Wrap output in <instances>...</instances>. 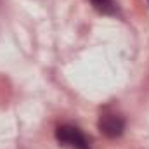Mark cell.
Masks as SVG:
<instances>
[{"instance_id":"cell-3","label":"cell","mask_w":149,"mask_h":149,"mask_svg":"<svg viewBox=\"0 0 149 149\" xmlns=\"http://www.w3.org/2000/svg\"><path fill=\"white\" fill-rule=\"evenodd\" d=\"M90 3L94 5L95 10H99L101 14H106V16H114L118 12L114 0H90Z\"/></svg>"},{"instance_id":"cell-2","label":"cell","mask_w":149,"mask_h":149,"mask_svg":"<svg viewBox=\"0 0 149 149\" xmlns=\"http://www.w3.org/2000/svg\"><path fill=\"white\" fill-rule=\"evenodd\" d=\"M97 127H99L101 134L106 135L108 139H116V137L123 135V132H125V118L116 111L104 109L99 116Z\"/></svg>"},{"instance_id":"cell-1","label":"cell","mask_w":149,"mask_h":149,"mask_svg":"<svg viewBox=\"0 0 149 149\" xmlns=\"http://www.w3.org/2000/svg\"><path fill=\"white\" fill-rule=\"evenodd\" d=\"M56 139L63 148L68 149H92L87 135L74 125H59L56 128Z\"/></svg>"}]
</instances>
